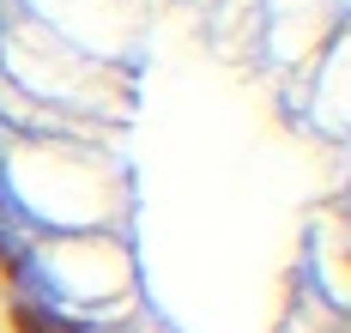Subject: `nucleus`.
I'll return each mask as SVG.
<instances>
[{
    "label": "nucleus",
    "mask_w": 351,
    "mask_h": 333,
    "mask_svg": "<svg viewBox=\"0 0 351 333\" xmlns=\"http://www.w3.org/2000/svg\"><path fill=\"white\" fill-rule=\"evenodd\" d=\"M6 328H12V333H85L79 321L55 315V309H43V303H25V297L6 303Z\"/></svg>",
    "instance_id": "nucleus-1"
}]
</instances>
